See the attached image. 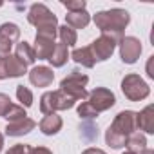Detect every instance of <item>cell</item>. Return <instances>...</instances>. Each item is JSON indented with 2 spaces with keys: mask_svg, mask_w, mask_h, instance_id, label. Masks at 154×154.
I'll return each instance as SVG.
<instances>
[{
  "mask_svg": "<svg viewBox=\"0 0 154 154\" xmlns=\"http://www.w3.org/2000/svg\"><path fill=\"white\" fill-rule=\"evenodd\" d=\"M27 22L36 27V35L54 40L58 36V20L44 4H33L27 13Z\"/></svg>",
  "mask_w": 154,
  "mask_h": 154,
  "instance_id": "1",
  "label": "cell"
},
{
  "mask_svg": "<svg viewBox=\"0 0 154 154\" xmlns=\"http://www.w3.org/2000/svg\"><path fill=\"white\" fill-rule=\"evenodd\" d=\"M131 15L125 9H109L94 15V24L102 33L107 35H123V29L129 26Z\"/></svg>",
  "mask_w": 154,
  "mask_h": 154,
  "instance_id": "2",
  "label": "cell"
},
{
  "mask_svg": "<svg viewBox=\"0 0 154 154\" xmlns=\"http://www.w3.org/2000/svg\"><path fill=\"white\" fill-rule=\"evenodd\" d=\"M89 82V76L87 74H82L78 71H71L69 76H65V78L62 80L60 84V91H63L67 96H71L74 102L78 100H85L89 96V93L85 91V85Z\"/></svg>",
  "mask_w": 154,
  "mask_h": 154,
  "instance_id": "3",
  "label": "cell"
},
{
  "mask_svg": "<svg viewBox=\"0 0 154 154\" xmlns=\"http://www.w3.org/2000/svg\"><path fill=\"white\" fill-rule=\"evenodd\" d=\"M74 103L76 102L60 89L58 91H47L40 98V111L44 114H53L56 111H67V109L74 107Z\"/></svg>",
  "mask_w": 154,
  "mask_h": 154,
  "instance_id": "4",
  "label": "cell"
},
{
  "mask_svg": "<svg viewBox=\"0 0 154 154\" xmlns=\"http://www.w3.org/2000/svg\"><path fill=\"white\" fill-rule=\"evenodd\" d=\"M122 38H123V35H107V33H102V36H98L89 45L94 62H103V60L111 58L112 53H114V49H116V45L122 42Z\"/></svg>",
  "mask_w": 154,
  "mask_h": 154,
  "instance_id": "5",
  "label": "cell"
},
{
  "mask_svg": "<svg viewBox=\"0 0 154 154\" xmlns=\"http://www.w3.org/2000/svg\"><path fill=\"white\" fill-rule=\"evenodd\" d=\"M122 91L125 94V98H129L131 102H140L145 100L150 93L149 85L145 84L143 78H140L138 74H127L122 80Z\"/></svg>",
  "mask_w": 154,
  "mask_h": 154,
  "instance_id": "6",
  "label": "cell"
},
{
  "mask_svg": "<svg viewBox=\"0 0 154 154\" xmlns=\"http://www.w3.org/2000/svg\"><path fill=\"white\" fill-rule=\"evenodd\" d=\"M109 129L127 140V136H131L132 132L138 131V125H136V112H134V111H122V112H118Z\"/></svg>",
  "mask_w": 154,
  "mask_h": 154,
  "instance_id": "7",
  "label": "cell"
},
{
  "mask_svg": "<svg viewBox=\"0 0 154 154\" xmlns=\"http://www.w3.org/2000/svg\"><path fill=\"white\" fill-rule=\"evenodd\" d=\"M87 103L100 114L103 111H109L114 103H116V98H114V93L105 89V87H96L89 93L87 96Z\"/></svg>",
  "mask_w": 154,
  "mask_h": 154,
  "instance_id": "8",
  "label": "cell"
},
{
  "mask_svg": "<svg viewBox=\"0 0 154 154\" xmlns=\"http://www.w3.org/2000/svg\"><path fill=\"white\" fill-rule=\"evenodd\" d=\"M20 38V29L17 24L6 22L0 26V58H6L11 53V47L18 42Z\"/></svg>",
  "mask_w": 154,
  "mask_h": 154,
  "instance_id": "9",
  "label": "cell"
},
{
  "mask_svg": "<svg viewBox=\"0 0 154 154\" xmlns=\"http://www.w3.org/2000/svg\"><path fill=\"white\" fill-rule=\"evenodd\" d=\"M24 72H27V65L22 63L15 54L0 58V80L6 78H17V76H24Z\"/></svg>",
  "mask_w": 154,
  "mask_h": 154,
  "instance_id": "10",
  "label": "cell"
},
{
  "mask_svg": "<svg viewBox=\"0 0 154 154\" xmlns=\"http://www.w3.org/2000/svg\"><path fill=\"white\" fill-rule=\"evenodd\" d=\"M118 45H120V56L125 63H134L141 54V42L136 36H125Z\"/></svg>",
  "mask_w": 154,
  "mask_h": 154,
  "instance_id": "11",
  "label": "cell"
},
{
  "mask_svg": "<svg viewBox=\"0 0 154 154\" xmlns=\"http://www.w3.org/2000/svg\"><path fill=\"white\" fill-rule=\"evenodd\" d=\"M54 80V72L51 67H45V65H38V67H33L29 71V82L35 85V87H49Z\"/></svg>",
  "mask_w": 154,
  "mask_h": 154,
  "instance_id": "12",
  "label": "cell"
},
{
  "mask_svg": "<svg viewBox=\"0 0 154 154\" xmlns=\"http://www.w3.org/2000/svg\"><path fill=\"white\" fill-rule=\"evenodd\" d=\"M136 125L147 134H154V105H147L143 111L136 112Z\"/></svg>",
  "mask_w": 154,
  "mask_h": 154,
  "instance_id": "13",
  "label": "cell"
},
{
  "mask_svg": "<svg viewBox=\"0 0 154 154\" xmlns=\"http://www.w3.org/2000/svg\"><path fill=\"white\" fill-rule=\"evenodd\" d=\"M35 127H36L35 120H31V118L26 116V118L17 120V122H9L8 127H6V134L8 136H24V134L31 132Z\"/></svg>",
  "mask_w": 154,
  "mask_h": 154,
  "instance_id": "14",
  "label": "cell"
},
{
  "mask_svg": "<svg viewBox=\"0 0 154 154\" xmlns=\"http://www.w3.org/2000/svg\"><path fill=\"white\" fill-rule=\"evenodd\" d=\"M54 40H51V38H44V36H38L36 35V38H35V47H33V51H35V58H38V60H49V56L53 54V51H54Z\"/></svg>",
  "mask_w": 154,
  "mask_h": 154,
  "instance_id": "15",
  "label": "cell"
},
{
  "mask_svg": "<svg viewBox=\"0 0 154 154\" xmlns=\"http://www.w3.org/2000/svg\"><path fill=\"white\" fill-rule=\"evenodd\" d=\"M62 125H63V122H62V118L56 114V112H53V114H45L44 116V120L40 122V131L44 132V134H47V136H53V134H56L60 129H62Z\"/></svg>",
  "mask_w": 154,
  "mask_h": 154,
  "instance_id": "16",
  "label": "cell"
},
{
  "mask_svg": "<svg viewBox=\"0 0 154 154\" xmlns=\"http://www.w3.org/2000/svg\"><path fill=\"white\" fill-rule=\"evenodd\" d=\"M65 26H69L71 29H84L89 26L91 22V15L87 11H78V13H67L65 15Z\"/></svg>",
  "mask_w": 154,
  "mask_h": 154,
  "instance_id": "17",
  "label": "cell"
},
{
  "mask_svg": "<svg viewBox=\"0 0 154 154\" xmlns=\"http://www.w3.org/2000/svg\"><path fill=\"white\" fill-rule=\"evenodd\" d=\"M71 58L78 63V65H84V67H87V69L94 67V63H96L89 47H78V49H74V51L71 53Z\"/></svg>",
  "mask_w": 154,
  "mask_h": 154,
  "instance_id": "18",
  "label": "cell"
},
{
  "mask_svg": "<svg viewBox=\"0 0 154 154\" xmlns=\"http://www.w3.org/2000/svg\"><path fill=\"white\" fill-rule=\"evenodd\" d=\"M15 56L22 62V63H26V65H31V63H35V51H33V47L24 40V42H18L17 44V49H15Z\"/></svg>",
  "mask_w": 154,
  "mask_h": 154,
  "instance_id": "19",
  "label": "cell"
},
{
  "mask_svg": "<svg viewBox=\"0 0 154 154\" xmlns=\"http://www.w3.org/2000/svg\"><path fill=\"white\" fill-rule=\"evenodd\" d=\"M125 147H127V152L138 154V152H141L143 149H147V138H145L143 134H140V132H132L131 136H127Z\"/></svg>",
  "mask_w": 154,
  "mask_h": 154,
  "instance_id": "20",
  "label": "cell"
},
{
  "mask_svg": "<svg viewBox=\"0 0 154 154\" xmlns=\"http://www.w3.org/2000/svg\"><path fill=\"white\" fill-rule=\"evenodd\" d=\"M67 58H69V51H67V47H65L63 44H56L53 54L49 56V63H51L53 67H62V65H65Z\"/></svg>",
  "mask_w": 154,
  "mask_h": 154,
  "instance_id": "21",
  "label": "cell"
},
{
  "mask_svg": "<svg viewBox=\"0 0 154 154\" xmlns=\"http://www.w3.org/2000/svg\"><path fill=\"white\" fill-rule=\"evenodd\" d=\"M58 36H60V44H63L65 47H72L76 44V40H78V35H76L74 29H71L69 26H62L58 27Z\"/></svg>",
  "mask_w": 154,
  "mask_h": 154,
  "instance_id": "22",
  "label": "cell"
},
{
  "mask_svg": "<svg viewBox=\"0 0 154 154\" xmlns=\"http://www.w3.org/2000/svg\"><path fill=\"white\" fill-rule=\"evenodd\" d=\"M17 98H18V102H22V107H31L33 105V93L24 85L17 87Z\"/></svg>",
  "mask_w": 154,
  "mask_h": 154,
  "instance_id": "23",
  "label": "cell"
},
{
  "mask_svg": "<svg viewBox=\"0 0 154 154\" xmlns=\"http://www.w3.org/2000/svg\"><path fill=\"white\" fill-rule=\"evenodd\" d=\"M26 116H27V114H26V109H24L22 105H15V103H13V105L9 107V111L6 112L4 118H6L8 122H17V120H20V118H26Z\"/></svg>",
  "mask_w": 154,
  "mask_h": 154,
  "instance_id": "24",
  "label": "cell"
},
{
  "mask_svg": "<svg viewBox=\"0 0 154 154\" xmlns=\"http://www.w3.org/2000/svg\"><path fill=\"white\" fill-rule=\"evenodd\" d=\"M62 6H63V8H67V9H69V13L85 11V2H84V0H63Z\"/></svg>",
  "mask_w": 154,
  "mask_h": 154,
  "instance_id": "25",
  "label": "cell"
},
{
  "mask_svg": "<svg viewBox=\"0 0 154 154\" xmlns=\"http://www.w3.org/2000/svg\"><path fill=\"white\" fill-rule=\"evenodd\" d=\"M78 116H80V118H85V120H93V118L98 116V112H96L87 102H82V105L78 107Z\"/></svg>",
  "mask_w": 154,
  "mask_h": 154,
  "instance_id": "26",
  "label": "cell"
},
{
  "mask_svg": "<svg viewBox=\"0 0 154 154\" xmlns=\"http://www.w3.org/2000/svg\"><path fill=\"white\" fill-rule=\"evenodd\" d=\"M11 105H13V103H11V98H9L8 94H4V93H0V116L4 118Z\"/></svg>",
  "mask_w": 154,
  "mask_h": 154,
  "instance_id": "27",
  "label": "cell"
},
{
  "mask_svg": "<svg viewBox=\"0 0 154 154\" xmlns=\"http://www.w3.org/2000/svg\"><path fill=\"white\" fill-rule=\"evenodd\" d=\"M29 150H31V147L29 145H24V143H17V145H13L6 154H29Z\"/></svg>",
  "mask_w": 154,
  "mask_h": 154,
  "instance_id": "28",
  "label": "cell"
},
{
  "mask_svg": "<svg viewBox=\"0 0 154 154\" xmlns=\"http://www.w3.org/2000/svg\"><path fill=\"white\" fill-rule=\"evenodd\" d=\"M29 154H53V152L49 149H45V147H31Z\"/></svg>",
  "mask_w": 154,
  "mask_h": 154,
  "instance_id": "29",
  "label": "cell"
},
{
  "mask_svg": "<svg viewBox=\"0 0 154 154\" xmlns=\"http://www.w3.org/2000/svg\"><path fill=\"white\" fill-rule=\"evenodd\" d=\"M82 154H105L102 149H96V147H91V149H87V150H84Z\"/></svg>",
  "mask_w": 154,
  "mask_h": 154,
  "instance_id": "30",
  "label": "cell"
},
{
  "mask_svg": "<svg viewBox=\"0 0 154 154\" xmlns=\"http://www.w3.org/2000/svg\"><path fill=\"white\" fill-rule=\"evenodd\" d=\"M138 154H154V150H152V149H143V150L138 152Z\"/></svg>",
  "mask_w": 154,
  "mask_h": 154,
  "instance_id": "31",
  "label": "cell"
},
{
  "mask_svg": "<svg viewBox=\"0 0 154 154\" xmlns=\"http://www.w3.org/2000/svg\"><path fill=\"white\" fill-rule=\"evenodd\" d=\"M2 149H4V136L0 132V152H2Z\"/></svg>",
  "mask_w": 154,
  "mask_h": 154,
  "instance_id": "32",
  "label": "cell"
},
{
  "mask_svg": "<svg viewBox=\"0 0 154 154\" xmlns=\"http://www.w3.org/2000/svg\"><path fill=\"white\" fill-rule=\"evenodd\" d=\"M123 154H132V152H123Z\"/></svg>",
  "mask_w": 154,
  "mask_h": 154,
  "instance_id": "33",
  "label": "cell"
},
{
  "mask_svg": "<svg viewBox=\"0 0 154 154\" xmlns=\"http://www.w3.org/2000/svg\"><path fill=\"white\" fill-rule=\"evenodd\" d=\"M0 8H2V2H0Z\"/></svg>",
  "mask_w": 154,
  "mask_h": 154,
  "instance_id": "34",
  "label": "cell"
}]
</instances>
